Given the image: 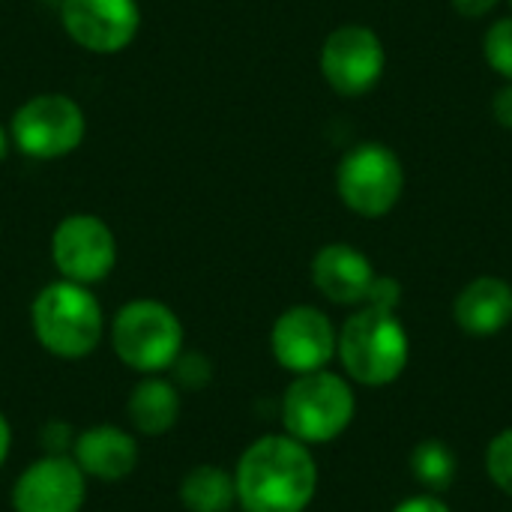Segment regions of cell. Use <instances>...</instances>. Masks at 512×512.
<instances>
[{"label":"cell","instance_id":"6da1fadb","mask_svg":"<svg viewBox=\"0 0 512 512\" xmlns=\"http://www.w3.org/2000/svg\"><path fill=\"white\" fill-rule=\"evenodd\" d=\"M234 489L243 512H306L318 492L312 447L291 435L252 441L237 459Z\"/></svg>","mask_w":512,"mask_h":512},{"label":"cell","instance_id":"7a4b0ae2","mask_svg":"<svg viewBox=\"0 0 512 512\" xmlns=\"http://www.w3.org/2000/svg\"><path fill=\"white\" fill-rule=\"evenodd\" d=\"M336 357L348 381L387 387L402 378L411 360V339L396 309L360 306L336 333Z\"/></svg>","mask_w":512,"mask_h":512},{"label":"cell","instance_id":"3957f363","mask_svg":"<svg viewBox=\"0 0 512 512\" xmlns=\"http://www.w3.org/2000/svg\"><path fill=\"white\" fill-rule=\"evenodd\" d=\"M36 342L60 360L90 357L105 333V318L96 294L87 285L57 279L48 282L30 306Z\"/></svg>","mask_w":512,"mask_h":512},{"label":"cell","instance_id":"277c9868","mask_svg":"<svg viewBox=\"0 0 512 512\" xmlns=\"http://www.w3.org/2000/svg\"><path fill=\"white\" fill-rule=\"evenodd\" d=\"M357 414V396L348 378L318 369L294 375L282 396V426L285 435L306 447L330 444L348 432Z\"/></svg>","mask_w":512,"mask_h":512},{"label":"cell","instance_id":"5b68a950","mask_svg":"<svg viewBox=\"0 0 512 512\" xmlns=\"http://www.w3.org/2000/svg\"><path fill=\"white\" fill-rule=\"evenodd\" d=\"M183 324L159 300L138 297L117 309L111 321V348L117 360L138 375H162L183 354Z\"/></svg>","mask_w":512,"mask_h":512},{"label":"cell","instance_id":"8992f818","mask_svg":"<svg viewBox=\"0 0 512 512\" xmlns=\"http://www.w3.org/2000/svg\"><path fill=\"white\" fill-rule=\"evenodd\" d=\"M336 189L348 210L363 219H381L399 204L405 171L390 147H384L381 141H363L342 156Z\"/></svg>","mask_w":512,"mask_h":512},{"label":"cell","instance_id":"52a82bcc","mask_svg":"<svg viewBox=\"0 0 512 512\" xmlns=\"http://www.w3.org/2000/svg\"><path fill=\"white\" fill-rule=\"evenodd\" d=\"M87 120L81 105L63 93H39L15 108L9 138L30 159H63L81 147Z\"/></svg>","mask_w":512,"mask_h":512},{"label":"cell","instance_id":"ba28073f","mask_svg":"<svg viewBox=\"0 0 512 512\" xmlns=\"http://www.w3.org/2000/svg\"><path fill=\"white\" fill-rule=\"evenodd\" d=\"M51 261L60 279L78 285H96L111 276L117 264V240L108 222L93 213L66 216L51 237Z\"/></svg>","mask_w":512,"mask_h":512},{"label":"cell","instance_id":"9c48e42d","mask_svg":"<svg viewBox=\"0 0 512 512\" xmlns=\"http://www.w3.org/2000/svg\"><path fill=\"white\" fill-rule=\"evenodd\" d=\"M387 66L381 36L363 24L336 27L321 48V75L339 96L369 93Z\"/></svg>","mask_w":512,"mask_h":512},{"label":"cell","instance_id":"30bf717a","mask_svg":"<svg viewBox=\"0 0 512 512\" xmlns=\"http://www.w3.org/2000/svg\"><path fill=\"white\" fill-rule=\"evenodd\" d=\"M270 351L291 375L327 369L336 357V327L318 306H291L270 330Z\"/></svg>","mask_w":512,"mask_h":512},{"label":"cell","instance_id":"8fae6325","mask_svg":"<svg viewBox=\"0 0 512 512\" xmlns=\"http://www.w3.org/2000/svg\"><path fill=\"white\" fill-rule=\"evenodd\" d=\"M66 36L93 54H117L132 45L141 27L135 0H60Z\"/></svg>","mask_w":512,"mask_h":512},{"label":"cell","instance_id":"7c38bea8","mask_svg":"<svg viewBox=\"0 0 512 512\" xmlns=\"http://www.w3.org/2000/svg\"><path fill=\"white\" fill-rule=\"evenodd\" d=\"M87 477L72 456L30 462L12 486V512H81Z\"/></svg>","mask_w":512,"mask_h":512},{"label":"cell","instance_id":"4fadbf2b","mask_svg":"<svg viewBox=\"0 0 512 512\" xmlns=\"http://www.w3.org/2000/svg\"><path fill=\"white\" fill-rule=\"evenodd\" d=\"M375 276L372 261L348 243L321 246L312 258V282L336 306H363Z\"/></svg>","mask_w":512,"mask_h":512},{"label":"cell","instance_id":"5bb4252c","mask_svg":"<svg viewBox=\"0 0 512 512\" xmlns=\"http://www.w3.org/2000/svg\"><path fill=\"white\" fill-rule=\"evenodd\" d=\"M72 459L84 471L87 480H102V483H117L126 480L141 459L138 438L120 426L102 423L84 429L75 444H72Z\"/></svg>","mask_w":512,"mask_h":512},{"label":"cell","instance_id":"9a60e30c","mask_svg":"<svg viewBox=\"0 0 512 512\" xmlns=\"http://www.w3.org/2000/svg\"><path fill=\"white\" fill-rule=\"evenodd\" d=\"M453 318L468 336H498L512 321V285L501 276H477L459 291Z\"/></svg>","mask_w":512,"mask_h":512},{"label":"cell","instance_id":"2e32d148","mask_svg":"<svg viewBox=\"0 0 512 512\" xmlns=\"http://www.w3.org/2000/svg\"><path fill=\"white\" fill-rule=\"evenodd\" d=\"M180 411H183L180 390L174 381H168L162 375H144L126 402V417H129L132 429L144 438L168 435L177 426Z\"/></svg>","mask_w":512,"mask_h":512},{"label":"cell","instance_id":"e0dca14e","mask_svg":"<svg viewBox=\"0 0 512 512\" xmlns=\"http://www.w3.org/2000/svg\"><path fill=\"white\" fill-rule=\"evenodd\" d=\"M180 504L186 512H231L237 504L234 474L219 465H198L180 480Z\"/></svg>","mask_w":512,"mask_h":512},{"label":"cell","instance_id":"ac0fdd59","mask_svg":"<svg viewBox=\"0 0 512 512\" xmlns=\"http://www.w3.org/2000/svg\"><path fill=\"white\" fill-rule=\"evenodd\" d=\"M456 471H459L456 453L450 450V444H444L438 438L420 441L411 450V477L420 486H426L432 495L450 489L453 480H456Z\"/></svg>","mask_w":512,"mask_h":512},{"label":"cell","instance_id":"d6986e66","mask_svg":"<svg viewBox=\"0 0 512 512\" xmlns=\"http://www.w3.org/2000/svg\"><path fill=\"white\" fill-rule=\"evenodd\" d=\"M486 474L489 480L512 498V429L498 432L486 447Z\"/></svg>","mask_w":512,"mask_h":512},{"label":"cell","instance_id":"ffe728a7","mask_svg":"<svg viewBox=\"0 0 512 512\" xmlns=\"http://www.w3.org/2000/svg\"><path fill=\"white\" fill-rule=\"evenodd\" d=\"M483 54L489 60V66L512 81V18L495 21L486 36H483Z\"/></svg>","mask_w":512,"mask_h":512},{"label":"cell","instance_id":"44dd1931","mask_svg":"<svg viewBox=\"0 0 512 512\" xmlns=\"http://www.w3.org/2000/svg\"><path fill=\"white\" fill-rule=\"evenodd\" d=\"M399 297H402V285L390 276H375L372 282V291L366 297L369 306H381V309H396L399 306ZM363 303V306H366Z\"/></svg>","mask_w":512,"mask_h":512},{"label":"cell","instance_id":"7402d4cb","mask_svg":"<svg viewBox=\"0 0 512 512\" xmlns=\"http://www.w3.org/2000/svg\"><path fill=\"white\" fill-rule=\"evenodd\" d=\"M393 512H453L450 510V504L444 501V498H438V495H414V498H405L399 507Z\"/></svg>","mask_w":512,"mask_h":512},{"label":"cell","instance_id":"603a6c76","mask_svg":"<svg viewBox=\"0 0 512 512\" xmlns=\"http://www.w3.org/2000/svg\"><path fill=\"white\" fill-rule=\"evenodd\" d=\"M492 114H495V120H498L504 129H512V81H507V84L495 93V99H492Z\"/></svg>","mask_w":512,"mask_h":512},{"label":"cell","instance_id":"cb8c5ba5","mask_svg":"<svg viewBox=\"0 0 512 512\" xmlns=\"http://www.w3.org/2000/svg\"><path fill=\"white\" fill-rule=\"evenodd\" d=\"M498 3H501V0H453L456 12L465 15V18H483V15H489Z\"/></svg>","mask_w":512,"mask_h":512},{"label":"cell","instance_id":"d4e9b609","mask_svg":"<svg viewBox=\"0 0 512 512\" xmlns=\"http://www.w3.org/2000/svg\"><path fill=\"white\" fill-rule=\"evenodd\" d=\"M9 450H12V429H9L6 414L0 411V468H3L6 459H9Z\"/></svg>","mask_w":512,"mask_h":512},{"label":"cell","instance_id":"484cf974","mask_svg":"<svg viewBox=\"0 0 512 512\" xmlns=\"http://www.w3.org/2000/svg\"><path fill=\"white\" fill-rule=\"evenodd\" d=\"M6 153H9V135H6V129L0 126V162L6 159Z\"/></svg>","mask_w":512,"mask_h":512},{"label":"cell","instance_id":"4316f807","mask_svg":"<svg viewBox=\"0 0 512 512\" xmlns=\"http://www.w3.org/2000/svg\"><path fill=\"white\" fill-rule=\"evenodd\" d=\"M510 3H512V0H510Z\"/></svg>","mask_w":512,"mask_h":512}]
</instances>
